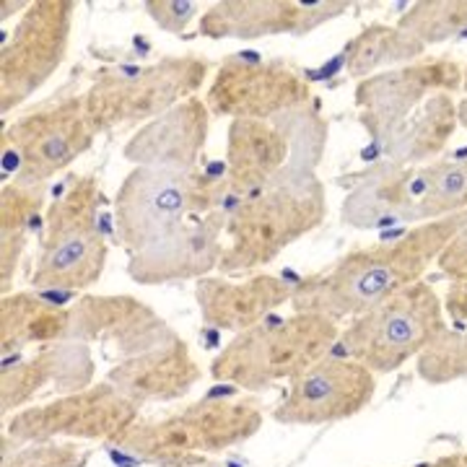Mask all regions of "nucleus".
<instances>
[{
	"mask_svg": "<svg viewBox=\"0 0 467 467\" xmlns=\"http://www.w3.org/2000/svg\"><path fill=\"white\" fill-rule=\"evenodd\" d=\"M226 229L218 270L250 273L273 263L327 216V195L317 174L285 169L247 195L223 202Z\"/></svg>",
	"mask_w": 467,
	"mask_h": 467,
	"instance_id": "obj_2",
	"label": "nucleus"
},
{
	"mask_svg": "<svg viewBox=\"0 0 467 467\" xmlns=\"http://www.w3.org/2000/svg\"><path fill=\"white\" fill-rule=\"evenodd\" d=\"M465 467H467V454H465Z\"/></svg>",
	"mask_w": 467,
	"mask_h": 467,
	"instance_id": "obj_39",
	"label": "nucleus"
},
{
	"mask_svg": "<svg viewBox=\"0 0 467 467\" xmlns=\"http://www.w3.org/2000/svg\"><path fill=\"white\" fill-rule=\"evenodd\" d=\"M436 265H439L441 273H447L450 278H462V275H467V211H462L460 229L454 232L450 244L441 250Z\"/></svg>",
	"mask_w": 467,
	"mask_h": 467,
	"instance_id": "obj_34",
	"label": "nucleus"
},
{
	"mask_svg": "<svg viewBox=\"0 0 467 467\" xmlns=\"http://www.w3.org/2000/svg\"><path fill=\"white\" fill-rule=\"evenodd\" d=\"M99 205L101 187L94 174L67 177L55 192L29 275L34 288L76 294L99 281L109 254Z\"/></svg>",
	"mask_w": 467,
	"mask_h": 467,
	"instance_id": "obj_4",
	"label": "nucleus"
},
{
	"mask_svg": "<svg viewBox=\"0 0 467 467\" xmlns=\"http://www.w3.org/2000/svg\"><path fill=\"white\" fill-rule=\"evenodd\" d=\"M47 184H5L0 192V281L3 291L16 275V265L29 244V234L39 218Z\"/></svg>",
	"mask_w": 467,
	"mask_h": 467,
	"instance_id": "obj_27",
	"label": "nucleus"
},
{
	"mask_svg": "<svg viewBox=\"0 0 467 467\" xmlns=\"http://www.w3.org/2000/svg\"><path fill=\"white\" fill-rule=\"evenodd\" d=\"M444 330V301L420 281L353 317L337 343L368 371L389 374L418 358Z\"/></svg>",
	"mask_w": 467,
	"mask_h": 467,
	"instance_id": "obj_8",
	"label": "nucleus"
},
{
	"mask_svg": "<svg viewBox=\"0 0 467 467\" xmlns=\"http://www.w3.org/2000/svg\"><path fill=\"white\" fill-rule=\"evenodd\" d=\"M423 45L405 34L400 26L389 24H371L367 29L356 34L346 45V70L353 78H371L382 67L398 66V63H410L423 55Z\"/></svg>",
	"mask_w": 467,
	"mask_h": 467,
	"instance_id": "obj_28",
	"label": "nucleus"
},
{
	"mask_svg": "<svg viewBox=\"0 0 467 467\" xmlns=\"http://www.w3.org/2000/svg\"><path fill=\"white\" fill-rule=\"evenodd\" d=\"M86 94L57 91L3 130V153L16 161V182L47 184L94 146Z\"/></svg>",
	"mask_w": 467,
	"mask_h": 467,
	"instance_id": "obj_9",
	"label": "nucleus"
},
{
	"mask_svg": "<svg viewBox=\"0 0 467 467\" xmlns=\"http://www.w3.org/2000/svg\"><path fill=\"white\" fill-rule=\"evenodd\" d=\"M296 285L275 275H252L247 281L201 278L195 285V301L205 325L229 333H244L265 322L270 312L291 304Z\"/></svg>",
	"mask_w": 467,
	"mask_h": 467,
	"instance_id": "obj_21",
	"label": "nucleus"
},
{
	"mask_svg": "<svg viewBox=\"0 0 467 467\" xmlns=\"http://www.w3.org/2000/svg\"><path fill=\"white\" fill-rule=\"evenodd\" d=\"M208 70V60L198 55H167L150 66L119 63L99 67L86 91L88 119L97 133L150 122L195 97Z\"/></svg>",
	"mask_w": 467,
	"mask_h": 467,
	"instance_id": "obj_7",
	"label": "nucleus"
},
{
	"mask_svg": "<svg viewBox=\"0 0 467 467\" xmlns=\"http://www.w3.org/2000/svg\"><path fill=\"white\" fill-rule=\"evenodd\" d=\"M447 327L418 356V377L429 384H450L467 377V275L454 278L444 299Z\"/></svg>",
	"mask_w": 467,
	"mask_h": 467,
	"instance_id": "obj_26",
	"label": "nucleus"
},
{
	"mask_svg": "<svg viewBox=\"0 0 467 467\" xmlns=\"http://www.w3.org/2000/svg\"><path fill=\"white\" fill-rule=\"evenodd\" d=\"M223 229H226L223 205L208 216L190 218L156 244L130 254L128 275L140 285L208 278V273L221 263Z\"/></svg>",
	"mask_w": 467,
	"mask_h": 467,
	"instance_id": "obj_16",
	"label": "nucleus"
},
{
	"mask_svg": "<svg viewBox=\"0 0 467 467\" xmlns=\"http://www.w3.org/2000/svg\"><path fill=\"white\" fill-rule=\"evenodd\" d=\"M462 88V66L450 57H429L384 70L356 86V107L361 125L379 146L402 119L434 94H454Z\"/></svg>",
	"mask_w": 467,
	"mask_h": 467,
	"instance_id": "obj_13",
	"label": "nucleus"
},
{
	"mask_svg": "<svg viewBox=\"0 0 467 467\" xmlns=\"http://www.w3.org/2000/svg\"><path fill=\"white\" fill-rule=\"evenodd\" d=\"M70 306L32 294H5L0 301V348L14 356L26 346H52L67 340Z\"/></svg>",
	"mask_w": 467,
	"mask_h": 467,
	"instance_id": "obj_25",
	"label": "nucleus"
},
{
	"mask_svg": "<svg viewBox=\"0 0 467 467\" xmlns=\"http://www.w3.org/2000/svg\"><path fill=\"white\" fill-rule=\"evenodd\" d=\"M416 218L436 221L467 211V161H434L416 169Z\"/></svg>",
	"mask_w": 467,
	"mask_h": 467,
	"instance_id": "obj_29",
	"label": "nucleus"
},
{
	"mask_svg": "<svg viewBox=\"0 0 467 467\" xmlns=\"http://www.w3.org/2000/svg\"><path fill=\"white\" fill-rule=\"evenodd\" d=\"M291 164V143L273 119H234L226 143V201L263 187Z\"/></svg>",
	"mask_w": 467,
	"mask_h": 467,
	"instance_id": "obj_23",
	"label": "nucleus"
},
{
	"mask_svg": "<svg viewBox=\"0 0 467 467\" xmlns=\"http://www.w3.org/2000/svg\"><path fill=\"white\" fill-rule=\"evenodd\" d=\"M416 467H465V454H447V457H439L434 462H423Z\"/></svg>",
	"mask_w": 467,
	"mask_h": 467,
	"instance_id": "obj_35",
	"label": "nucleus"
},
{
	"mask_svg": "<svg viewBox=\"0 0 467 467\" xmlns=\"http://www.w3.org/2000/svg\"><path fill=\"white\" fill-rule=\"evenodd\" d=\"M73 0H36L26 5L0 50V112L8 115L52 78L66 60L73 32Z\"/></svg>",
	"mask_w": 467,
	"mask_h": 467,
	"instance_id": "obj_11",
	"label": "nucleus"
},
{
	"mask_svg": "<svg viewBox=\"0 0 467 467\" xmlns=\"http://www.w3.org/2000/svg\"><path fill=\"white\" fill-rule=\"evenodd\" d=\"M462 86H465V91H467V66L462 67Z\"/></svg>",
	"mask_w": 467,
	"mask_h": 467,
	"instance_id": "obj_37",
	"label": "nucleus"
},
{
	"mask_svg": "<svg viewBox=\"0 0 467 467\" xmlns=\"http://www.w3.org/2000/svg\"><path fill=\"white\" fill-rule=\"evenodd\" d=\"M263 429V410L252 400L202 398L161 418L135 420L109 447L135 465L201 467Z\"/></svg>",
	"mask_w": 467,
	"mask_h": 467,
	"instance_id": "obj_3",
	"label": "nucleus"
},
{
	"mask_svg": "<svg viewBox=\"0 0 467 467\" xmlns=\"http://www.w3.org/2000/svg\"><path fill=\"white\" fill-rule=\"evenodd\" d=\"M201 377L190 346L174 333L146 353L117 361L107 374V382L143 408L149 402L180 400L201 382Z\"/></svg>",
	"mask_w": 467,
	"mask_h": 467,
	"instance_id": "obj_20",
	"label": "nucleus"
},
{
	"mask_svg": "<svg viewBox=\"0 0 467 467\" xmlns=\"http://www.w3.org/2000/svg\"><path fill=\"white\" fill-rule=\"evenodd\" d=\"M402 32L410 34L423 47L447 42L467 29V0H423L398 21Z\"/></svg>",
	"mask_w": 467,
	"mask_h": 467,
	"instance_id": "obj_30",
	"label": "nucleus"
},
{
	"mask_svg": "<svg viewBox=\"0 0 467 467\" xmlns=\"http://www.w3.org/2000/svg\"><path fill=\"white\" fill-rule=\"evenodd\" d=\"M174 330L150 306L133 296H84L70 306L67 340L109 343L122 358L146 353Z\"/></svg>",
	"mask_w": 467,
	"mask_h": 467,
	"instance_id": "obj_18",
	"label": "nucleus"
},
{
	"mask_svg": "<svg viewBox=\"0 0 467 467\" xmlns=\"http://www.w3.org/2000/svg\"><path fill=\"white\" fill-rule=\"evenodd\" d=\"M374 371L353 358H322L299 374L273 418L284 426H325L358 416L374 400Z\"/></svg>",
	"mask_w": 467,
	"mask_h": 467,
	"instance_id": "obj_14",
	"label": "nucleus"
},
{
	"mask_svg": "<svg viewBox=\"0 0 467 467\" xmlns=\"http://www.w3.org/2000/svg\"><path fill=\"white\" fill-rule=\"evenodd\" d=\"M340 340V327L315 312H294L291 317L260 322L257 327L234 335L221 348L211 377L247 392H263L284 379H296L306 368L327 358Z\"/></svg>",
	"mask_w": 467,
	"mask_h": 467,
	"instance_id": "obj_5",
	"label": "nucleus"
},
{
	"mask_svg": "<svg viewBox=\"0 0 467 467\" xmlns=\"http://www.w3.org/2000/svg\"><path fill=\"white\" fill-rule=\"evenodd\" d=\"M416 169L379 161L358 174L343 201L340 218L350 229L377 232L416 218Z\"/></svg>",
	"mask_w": 467,
	"mask_h": 467,
	"instance_id": "obj_22",
	"label": "nucleus"
},
{
	"mask_svg": "<svg viewBox=\"0 0 467 467\" xmlns=\"http://www.w3.org/2000/svg\"><path fill=\"white\" fill-rule=\"evenodd\" d=\"M457 125L460 119L451 94H434L384 138L379 150L387 161L416 169V164L434 159L450 146Z\"/></svg>",
	"mask_w": 467,
	"mask_h": 467,
	"instance_id": "obj_24",
	"label": "nucleus"
},
{
	"mask_svg": "<svg viewBox=\"0 0 467 467\" xmlns=\"http://www.w3.org/2000/svg\"><path fill=\"white\" fill-rule=\"evenodd\" d=\"M91 451L76 447L73 441H42V444H24L18 441L11 451H3L0 467H86Z\"/></svg>",
	"mask_w": 467,
	"mask_h": 467,
	"instance_id": "obj_32",
	"label": "nucleus"
},
{
	"mask_svg": "<svg viewBox=\"0 0 467 467\" xmlns=\"http://www.w3.org/2000/svg\"><path fill=\"white\" fill-rule=\"evenodd\" d=\"M312 99L301 70L288 60H257L234 55L223 60L208 86L211 115L232 119H275Z\"/></svg>",
	"mask_w": 467,
	"mask_h": 467,
	"instance_id": "obj_12",
	"label": "nucleus"
},
{
	"mask_svg": "<svg viewBox=\"0 0 467 467\" xmlns=\"http://www.w3.org/2000/svg\"><path fill=\"white\" fill-rule=\"evenodd\" d=\"M460 221L462 213L423 221L395 239L348 252L330 270L296 284L291 299L294 312H315L340 322L364 315L408 285L420 284L460 229Z\"/></svg>",
	"mask_w": 467,
	"mask_h": 467,
	"instance_id": "obj_1",
	"label": "nucleus"
},
{
	"mask_svg": "<svg viewBox=\"0 0 467 467\" xmlns=\"http://www.w3.org/2000/svg\"><path fill=\"white\" fill-rule=\"evenodd\" d=\"M288 138L291 143V164L288 169H299V171H312L322 161L325 143H327V119L319 115L317 107L304 104L296 107L285 115L273 119Z\"/></svg>",
	"mask_w": 467,
	"mask_h": 467,
	"instance_id": "obj_31",
	"label": "nucleus"
},
{
	"mask_svg": "<svg viewBox=\"0 0 467 467\" xmlns=\"http://www.w3.org/2000/svg\"><path fill=\"white\" fill-rule=\"evenodd\" d=\"M211 130V109L205 99L190 97L161 117L146 122L125 143V159L135 167L198 171Z\"/></svg>",
	"mask_w": 467,
	"mask_h": 467,
	"instance_id": "obj_19",
	"label": "nucleus"
},
{
	"mask_svg": "<svg viewBox=\"0 0 467 467\" xmlns=\"http://www.w3.org/2000/svg\"><path fill=\"white\" fill-rule=\"evenodd\" d=\"M346 0H223L213 3L198 21V34L208 39H260L273 34H309L343 16Z\"/></svg>",
	"mask_w": 467,
	"mask_h": 467,
	"instance_id": "obj_15",
	"label": "nucleus"
},
{
	"mask_svg": "<svg viewBox=\"0 0 467 467\" xmlns=\"http://www.w3.org/2000/svg\"><path fill=\"white\" fill-rule=\"evenodd\" d=\"M457 119H460V125H465L467 128V99L457 107Z\"/></svg>",
	"mask_w": 467,
	"mask_h": 467,
	"instance_id": "obj_36",
	"label": "nucleus"
},
{
	"mask_svg": "<svg viewBox=\"0 0 467 467\" xmlns=\"http://www.w3.org/2000/svg\"><path fill=\"white\" fill-rule=\"evenodd\" d=\"M94 353L86 343H52L42 346L29 358H3L0 371V413L14 416L29 408L45 389L70 395L94 382Z\"/></svg>",
	"mask_w": 467,
	"mask_h": 467,
	"instance_id": "obj_17",
	"label": "nucleus"
},
{
	"mask_svg": "<svg viewBox=\"0 0 467 467\" xmlns=\"http://www.w3.org/2000/svg\"><path fill=\"white\" fill-rule=\"evenodd\" d=\"M146 11L161 32L182 34L198 18L201 5L195 0H149Z\"/></svg>",
	"mask_w": 467,
	"mask_h": 467,
	"instance_id": "obj_33",
	"label": "nucleus"
},
{
	"mask_svg": "<svg viewBox=\"0 0 467 467\" xmlns=\"http://www.w3.org/2000/svg\"><path fill=\"white\" fill-rule=\"evenodd\" d=\"M201 467H223V465H218V462H205V465H201Z\"/></svg>",
	"mask_w": 467,
	"mask_h": 467,
	"instance_id": "obj_38",
	"label": "nucleus"
},
{
	"mask_svg": "<svg viewBox=\"0 0 467 467\" xmlns=\"http://www.w3.org/2000/svg\"><path fill=\"white\" fill-rule=\"evenodd\" d=\"M226 202L223 177L201 171L135 167L115 195V234L125 250H146L190 216H208Z\"/></svg>",
	"mask_w": 467,
	"mask_h": 467,
	"instance_id": "obj_6",
	"label": "nucleus"
},
{
	"mask_svg": "<svg viewBox=\"0 0 467 467\" xmlns=\"http://www.w3.org/2000/svg\"><path fill=\"white\" fill-rule=\"evenodd\" d=\"M140 416V405L125 398L115 384L99 382L29 405L5 418V431L18 444L42 441H107L125 434Z\"/></svg>",
	"mask_w": 467,
	"mask_h": 467,
	"instance_id": "obj_10",
	"label": "nucleus"
}]
</instances>
